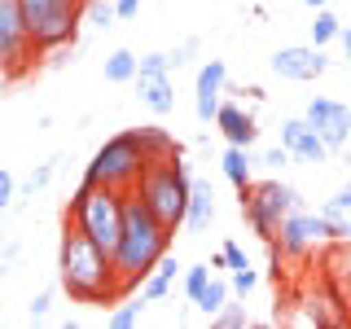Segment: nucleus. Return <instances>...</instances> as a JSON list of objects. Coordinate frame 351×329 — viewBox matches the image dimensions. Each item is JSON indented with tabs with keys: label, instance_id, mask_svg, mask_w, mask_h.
I'll return each mask as SVG.
<instances>
[{
	"label": "nucleus",
	"instance_id": "obj_10",
	"mask_svg": "<svg viewBox=\"0 0 351 329\" xmlns=\"http://www.w3.org/2000/svg\"><path fill=\"white\" fill-rule=\"evenodd\" d=\"M303 119L321 132V141L329 149H343L351 141V110L343 101H334V97H312L303 110Z\"/></svg>",
	"mask_w": 351,
	"mask_h": 329
},
{
	"label": "nucleus",
	"instance_id": "obj_32",
	"mask_svg": "<svg viewBox=\"0 0 351 329\" xmlns=\"http://www.w3.org/2000/svg\"><path fill=\"white\" fill-rule=\"evenodd\" d=\"M193 49H197V40H184L180 49H171V53H167V58H171V71H180V66L189 62V53H193Z\"/></svg>",
	"mask_w": 351,
	"mask_h": 329
},
{
	"label": "nucleus",
	"instance_id": "obj_3",
	"mask_svg": "<svg viewBox=\"0 0 351 329\" xmlns=\"http://www.w3.org/2000/svg\"><path fill=\"white\" fill-rule=\"evenodd\" d=\"M123 211H128V193L123 189L80 180V189L71 193V206H66V219H71L75 228H84L101 250L114 255L119 237H123Z\"/></svg>",
	"mask_w": 351,
	"mask_h": 329
},
{
	"label": "nucleus",
	"instance_id": "obj_22",
	"mask_svg": "<svg viewBox=\"0 0 351 329\" xmlns=\"http://www.w3.org/2000/svg\"><path fill=\"white\" fill-rule=\"evenodd\" d=\"M338 36H343V22H338V14H334V9H316V22H312V44H316V49H325V44L329 40H338Z\"/></svg>",
	"mask_w": 351,
	"mask_h": 329
},
{
	"label": "nucleus",
	"instance_id": "obj_6",
	"mask_svg": "<svg viewBox=\"0 0 351 329\" xmlns=\"http://www.w3.org/2000/svg\"><path fill=\"white\" fill-rule=\"evenodd\" d=\"M18 5H22L27 31L40 53L71 49L75 44V31L84 22V0H18Z\"/></svg>",
	"mask_w": 351,
	"mask_h": 329
},
{
	"label": "nucleus",
	"instance_id": "obj_11",
	"mask_svg": "<svg viewBox=\"0 0 351 329\" xmlns=\"http://www.w3.org/2000/svg\"><path fill=\"white\" fill-rule=\"evenodd\" d=\"M272 71H277L281 80L307 84V80H321V75L329 71V58L316 49V44H290V49L272 53Z\"/></svg>",
	"mask_w": 351,
	"mask_h": 329
},
{
	"label": "nucleus",
	"instance_id": "obj_12",
	"mask_svg": "<svg viewBox=\"0 0 351 329\" xmlns=\"http://www.w3.org/2000/svg\"><path fill=\"white\" fill-rule=\"evenodd\" d=\"M224 84H228V66L211 58L197 66V80H193V110L202 123H215L219 106H224Z\"/></svg>",
	"mask_w": 351,
	"mask_h": 329
},
{
	"label": "nucleus",
	"instance_id": "obj_25",
	"mask_svg": "<svg viewBox=\"0 0 351 329\" xmlns=\"http://www.w3.org/2000/svg\"><path fill=\"white\" fill-rule=\"evenodd\" d=\"M215 277V268L211 263H193V268H184V294H189V299L197 303V294L206 290V281Z\"/></svg>",
	"mask_w": 351,
	"mask_h": 329
},
{
	"label": "nucleus",
	"instance_id": "obj_33",
	"mask_svg": "<svg viewBox=\"0 0 351 329\" xmlns=\"http://www.w3.org/2000/svg\"><path fill=\"white\" fill-rule=\"evenodd\" d=\"M49 175H53V162H44L40 171H31V180H27V193L36 197V189H44V184H49Z\"/></svg>",
	"mask_w": 351,
	"mask_h": 329
},
{
	"label": "nucleus",
	"instance_id": "obj_30",
	"mask_svg": "<svg viewBox=\"0 0 351 329\" xmlns=\"http://www.w3.org/2000/svg\"><path fill=\"white\" fill-rule=\"evenodd\" d=\"M224 263H228V272H237V268H250L246 250H241L237 241H224Z\"/></svg>",
	"mask_w": 351,
	"mask_h": 329
},
{
	"label": "nucleus",
	"instance_id": "obj_15",
	"mask_svg": "<svg viewBox=\"0 0 351 329\" xmlns=\"http://www.w3.org/2000/svg\"><path fill=\"white\" fill-rule=\"evenodd\" d=\"M136 97L145 101L154 114H171L176 110V84H171V71H162V75H136Z\"/></svg>",
	"mask_w": 351,
	"mask_h": 329
},
{
	"label": "nucleus",
	"instance_id": "obj_29",
	"mask_svg": "<svg viewBox=\"0 0 351 329\" xmlns=\"http://www.w3.org/2000/svg\"><path fill=\"white\" fill-rule=\"evenodd\" d=\"M162 71H171V58H167V53H145L136 75H162Z\"/></svg>",
	"mask_w": 351,
	"mask_h": 329
},
{
	"label": "nucleus",
	"instance_id": "obj_38",
	"mask_svg": "<svg viewBox=\"0 0 351 329\" xmlns=\"http://www.w3.org/2000/svg\"><path fill=\"white\" fill-rule=\"evenodd\" d=\"M303 5H307V9H325L329 0H303Z\"/></svg>",
	"mask_w": 351,
	"mask_h": 329
},
{
	"label": "nucleus",
	"instance_id": "obj_28",
	"mask_svg": "<svg viewBox=\"0 0 351 329\" xmlns=\"http://www.w3.org/2000/svg\"><path fill=\"white\" fill-rule=\"evenodd\" d=\"M255 285H259V272H255V268H237V272H233V294H237V299H246Z\"/></svg>",
	"mask_w": 351,
	"mask_h": 329
},
{
	"label": "nucleus",
	"instance_id": "obj_2",
	"mask_svg": "<svg viewBox=\"0 0 351 329\" xmlns=\"http://www.w3.org/2000/svg\"><path fill=\"white\" fill-rule=\"evenodd\" d=\"M167 250H171V228L145 206V197L132 189L128 211H123V237H119V250H114V268H119V277H123V290L136 294L141 281L158 268V259L167 255Z\"/></svg>",
	"mask_w": 351,
	"mask_h": 329
},
{
	"label": "nucleus",
	"instance_id": "obj_36",
	"mask_svg": "<svg viewBox=\"0 0 351 329\" xmlns=\"http://www.w3.org/2000/svg\"><path fill=\"white\" fill-rule=\"evenodd\" d=\"M114 5H119V22H128V18H136L141 0H114Z\"/></svg>",
	"mask_w": 351,
	"mask_h": 329
},
{
	"label": "nucleus",
	"instance_id": "obj_4",
	"mask_svg": "<svg viewBox=\"0 0 351 329\" xmlns=\"http://www.w3.org/2000/svg\"><path fill=\"white\" fill-rule=\"evenodd\" d=\"M136 193L145 197V206L176 233V228L184 224V215H189V193H193L189 162H184L180 154L149 158V167H145V175H141V184H136Z\"/></svg>",
	"mask_w": 351,
	"mask_h": 329
},
{
	"label": "nucleus",
	"instance_id": "obj_19",
	"mask_svg": "<svg viewBox=\"0 0 351 329\" xmlns=\"http://www.w3.org/2000/svg\"><path fill=\"white\" fill-rule=\"evenodd\" d=\"M250 162H255V158H250V149H241V145H228L224 158H219V171H224V180L233 184L237 193H246L250 184H255V180H250Z\"/></svg>",
	"mask_w": 351,
	"mask_h": 329
},
{
	"label": "nucleus",
	"instance_id": "obj_5",
	"mask_svg": "<svg viewBox=\"0 0 351 329\" xmlns=\"http://www.w3.org/2000/svg\"><path fill=\"white\" fill-rule=\"evenodd\" d=\"M149 167V149L141 145V132H119L101 149L93 154V162L84 167V184H110V189L132 193L141 184V175Z\"/></svg>",
	"mask_w": 351,
	"mask_h": 329
},
{
	"label": "nucleus",
	"instance_id": "obj_31",
	"mask_svg": "<svg viewBox=\"0 0 351 329\" xmlns=\"http://www.w3.org/2000/svg\"><path fill=\"white\" fill-rule=\"evenodd\" d=\"M49 307H53V294L49 290L36 294V299H31V321H44V316H49Z\"/></svg>",
	"mask_w": 351,
	"mask_h": 329
},
{
	"label": "nucleus",
	"instance_id": "obj_23",
	"mask_svg": "<svg viewBox=\"0 0 351 329\" xmlns=\"http://www.w3.org/2000/svg\"><path fill=\"white\" fill-rule=\"evenodd\" d=\"M141 132V145L149 149V158H167V154H180V141L167 136L162 127H136Z\"/></svg>",
	"mask_w": 351,
	"mask_h": 329
},
{
	"label": "nucleus",
	"instance_id": "obj_20",
	"mask_svg": "<svg viewBox=\"0 0 351 329\" xmlns=\"http://www.w3.org/2000/svg\"><path fill=\"white\" fill-rule=\"evenodd\" d=\"M136 71H141V58L132 49H114L106 58V80L110 84H132V80H136Z\"/></svg>",
	"mask_w": 351,
	"mask_h": 329
},
{
	"label": "nucleus",
	"instance_id": "obj_8",
	"mask_svg": "<svg viewBox=\"0 0 351 329\" xmlns=\"http://www.w3.org/2000/svg\"><path fill=\"white\" fill-rule=\"evenodd\" d=\"M36 40L27 31V18H22L18 0H0V75L5 80H18V75L31 71L36 62Z\"/></svg>",
	"mask_w": 351,
	"mask_h": 329
},
{
	"label": "nucleus",
	"instance_id": "obj_17",
	"mask_svg": "<svg viewBox=\"0 0 351 329\" xmlns=\"http://www.w3.org/2000/svg\"><path fill=\"white\" fill-rule=\"evenodd\" d=\"M184 224L193 228V233H206V228L215 224V193L206 180H193V193H189V215H184Z\"/></svg>",
	"mask_w": 351,
	"mask_h": 329
},
{
	"label": "nucleus",
	"instance_id": "obj_34",
	"mask_svg": "<svg viewBox=\"0 0 351 329\" xmlns=\"http://www.w3.org/2000/svg\"><path fill=\"white\" fill-rule=\"evenodd\" d=\"M285 158H290V149H285V145H277V149H263V167H285Z\"/></svg>",
	"mask_w": 351,
	"mask_h": 329
},
{
	"label": "nucleus",
	"instance_id": "obj_27",
	"mask_svg": "<svg viewBox=\"0 0 351 329\" xmlns=\"http://www.w3.org/2000/svg\"><path fill=\"white\" fill-rule=\"evenodd\" d=\"M141 307H145V299H132L123 307H114V312H110V325H114V329H132L141 321Z\"/></svg>",
	"mask_w": 351,
	"mask_h": 329
},
{
	"label": "nucleus",
	"instance_id": "obj_41",
	"mask_svg": "<svg viewBox=\"0 0 351 329\" xmlns=\"http://www.w3.org/2000/svg\"><path fill=\"white\" fill-rule=\"evenodd\" d=\"M347 303H351V299H347Z\"/></svg>",
	"mask_w": 351,
	"mask_h": 329
},
{
	"label": "nucleus",
	"instance_id": "obj_37",
	"mask_svg": "<svg viewBox=\"0 0 351 329\" xmlns=\"http://www.w3.org/2000/svg\"><path fill=\"white\" fill-rule=\"evenodd\" d=\"M338 40H343V58L351 62V31H343V36H338Z\"/></svg>",
	"mask_w": 351,
	"mask_h": 329
},
{
	"label": "nucleus",
	"instance_id": "obj_1",
	"mask_svg": "<svg viewBox=\"0 0 351 329\" xmlns=\"http://www.w3.org/2000/svg\"><path fill=\"white\" fill-rule=\"evenodd\" d=\"M58 281L75 303H119L128 299L123 277L114 268V255L101 250L84 228H75L66 219L62 250H58Z\"/></svg>",
	"mask_w": 351,
	"mask_h": 329
},
{
	"label": "nucleus",
	"instance_id": "obj_18",
	"mask_svg": "<svg viewBox=\"0 0 351 329\" xmlns=\"http://www.w3.org/2000/svg\"><path fill=\"white\" fill-rule=\"evenodd\" d=\"M176 272H180V263H176V255L167 250V255L158 259V268H154L149 277L141 281V299H145V303H158V299H167V290H171Z\"/></svg>",
	"mask_w": 351,
	"mask_h": 329
},
{
	"label": "nucleus",
	"instance_id": "obj_40",
	"mask_svg": "<svg viewBox=\"0 0 351 329\" xmlns=\"http://www.w3.org/2000/svg\"><path fill=\"white\" fill-rule=\"evenodd\" d=\"M0 215H5V206H0Z\"/></svg>",
	"mask_w": 351,
	"mask_h": 329
},
{
	"label": "nucleus",
	"instance_id": "obj_24",
	"mask_svg": "<svg viewBox=\"0 0 351 329\" xmlns=\"http://www.w3.org/2000/svg\"><path fill=\"white\" fill-rule=\"evenodd\" d=\"M84 18H93V27H114L119 22V5L114 0H84Z\"/></svg>",
	"mask_w": 351,
	"mask_h": 329
},
{
	"label": "nucleus",
	"instance_id": "obj_35",
	"mask_svg": "<svg viewBox=\"0 0 351 329\" xmlns=\"http://www.w3.org/2000/svg\"><path fill=\"white\" fill-rule=\"evenodd\" d=\"M9 202H14V175L0 167V206H9Z\"/></svg>",
	"mask_w": 351,
	"mask_h": 329
},
{
	"label": "nucleus",
	"instance_id": "obj_39",
	"mask_svg": "<svg viewBox=\"0 0 351 329\" xmlns=\"http://www.w3.org/2000/svg\"><path fill=\"white\" fill-rule=\"evenodd\" d=\"M347 281H351V268H347Z\"/></svg>",
	"mask_w": 351,
	"mask_h": 329
},
{
	"label": "nucleus",
	"instance_id": "obj_14",
	"mask_svg": "<svg viewBox=\"0 0 351 329\" xmlns=\"http://www.w3.org/2000/svg\"><path fill=\"white\" fill-rule=\"evenodd\" d=\"M215 127H219V136H224L228 145H241V149H255V141H259V123H255V114H250V110H241V106H233V101L219 106Z\"/></svg>",
	"mask_w": 351,
	"mask_h": 329
},
{
	"label": "nucleus",
	"instance_id": "obj_26",
	"mask_svg": "<svg viewBox=\"0 0 351 329\" xmlns=\"http://www.w3.org/2000/svg\"><path fill=\"white\" fill-rule=\"evenodd\" d=\"M211 321H215L219 329H246L250 316H246V303H224V307L211 316Z\"/></svg>",
	"mask_w": 351,
	"mask_h": 329
},
{
	"label": "nucleus",
	"instance_id": "obj_7",
	"mask_svg": "<svg viewBox=\"0 0 351 329\" xmlns=\"http://www.w3.org/2000/svg\"><path fill=\"white\" fill-rule=\"evenodd\" d=\"M290 211H299V189H290V184H281V180H259L241 193V215H246V224L255 228L263 241L277 237L281 219Z\"/></svg>",
	"mask_w": 351,
	"mask_h": 329
},
{
	"label": "nucleus",
	"instance_id": "obj_13",
	"mask_svg": "<svg viewBox=\"0 0 351 329\" xmlns=\"http://www.w3.org/2000/svg\"><path fill=\"white\" fill-rule=\"evenodd\" d=\"M281 145L290 149V158H299V162H325L329 154H334L307 119H285L281 123Z\"/></svg>",
	"mask_w": 351,
	"mask_h": 329
},
{
	"label": "nucleus",
	"instance_id": "obj_9",
	"mask_svg": "<svg viewBox=\"0 0 351 329\" xmlns=\"http://www.w3.org/2000/svg\"><path fill=\"white\" fill-rule=\"evenodd\" d=\"M281 246V255L285 259H303V255H312L321 241H329V224H325V215H307V211H290L281 219V228H277V237H272Z\"/></svg>",
	"mask_w": 351,
	"mask_h": 329
},
{
	"label": "nucleus",
	"instance_id": "obj_21",
	"mask_svg": "<svg viewBox=\"0 0 351 329\" xmlns=\"http://www.w3.org/2000/svg\"><path fill=\"white\" fill-rule=\"evenodd\" d=\"M228 299H233V285L219 281V277H211V281H206V290L197 294V312H202V316H215Z\"/></svg>",
	"mask_w": 351,
	"mask_h": 329
},
{
	"label": "nucleus",
	"instance_id": "obj_16",
	"mask_svg": "<svg viewBox=\"0 0 351 329\" xmlns=\"http://www.w3.org/2000/svg\"><path fill=\"white\" fill-rule=\"evenodd\" d=\"M325 224H329V241H338V246H351V184L343 193H334L329 202L321 206Z\"/></svg>",
	"mask_w": 351,
	"mask_h": 329
}]
</instances>
